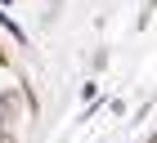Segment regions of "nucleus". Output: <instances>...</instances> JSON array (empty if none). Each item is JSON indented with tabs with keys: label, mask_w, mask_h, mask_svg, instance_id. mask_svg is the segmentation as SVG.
<instances>
[{
	"label": "nucleus",
	"mask_w": 157,
	"mask_h": 143,
	"mask_svg": "<svg viewBox=\"0 0 157 143\" xmlns=\"http://www.w3.org/2000/svg\"><path fill=\"white\" fill-rule=\"evenodd\" d=\"M18 116H23V98H18V90H0V125L13 130Z\"/></svg>",
	"instance_id": "obj_1"
},
{
	"label": "nucleus",
	"mask_w": 157,
	"mask_h": 143,
	"mask_svg": "<svg viewBox=\"0 0 157 143\" xmlns=\"http://www.w3.org/2000/svg\"><path fill=\"white\" fill-rule=\"evenodd\" d=\"M0 143H18V134H13V130H5V125H0Z\"/></svg>",
	"instance_id": "obj_2"
},
{
	"label": "nucleus",
	"mask_w": 157,
	"mask_h": 143,
	"mask_svg": "<svg viewBox=\"0 0 157 143\" xmlns=\"http://www.w3.org/2000/svg\"><path fill=\"white\" fill-rule=\"evenodd\" d=\"M5 63H9V58H5V49H0V67H5Z\"/></svg>",
	"instance_id": "obj_3"
}]
</instances>
